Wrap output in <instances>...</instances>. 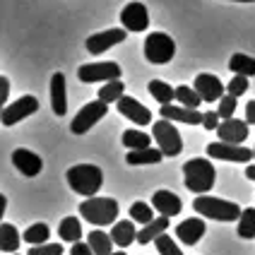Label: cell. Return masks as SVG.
I'll use <instances>...</instances> for the list:
<instances>
[{
  "instance_id": "obj_1",
  "label": "cell",
  "mask_w": 255,
  "mask_h": 255,
  "mask_svg": "<svg viewBox=\"0 0 255 255\" xmlns=\"http://www.w3.org/2000/svg\"><path fill=\"white\" fill-rule=\"evenodd\" d=\"M68 185L77 195L82 198H94L101 190V183H104V171L94 164H77V166H70L68 173Z\"/></svg>"
},
{
  "instance_id": "obj_2",
  "label": "cell",
  "mask_w": 255,
  "mask_h": 255,
  "mask_svg": "<svg viewBox=\"0 0 255 255\" xmlns=\"http://www.w3.org/2000/svg\"><path fill=\"white\" fill-rule=\"evenodd\" d=\"M214 178H217V171H214L212 161L210 159H190L183 164V181L185 188L195 195H207L212 190Z\"/></svg>"
},
{
  "instance_id": "obj_3",
  "label": "cell",
  "mask_w": 255,
  "mask_h": 255,
  "mask_svg": "<svg viewBox=\"0 0 255 255\" xmlns=\"http://www.w3.org/2000/svg\"><path fill=\"white\" fill-rule=\"evenodd\" d=\"M193 210L200 217H210V219H217V222H236V219H241L243 214V210L236 202L212 198V195H198L193 200Z\"/></svg>"
},
{
  "instance_id": "obj_4",
  "label": "cell",
  "mask_w": 255,
  "mask_h": 255,
  "mask_svg": "<svg viewBox=\"0 0 255 255\" xmlns=\"http://www.w3.org/2000/svg\"><path fill=\"white\" fill-rule=\"evenodd\" d=\"M80 214L94 227H109V224H116L118 202L114 198H97L94 195V198H87L80 205Z\"/></svg>"
},
{
  "instance_id": "obj_5",
  "label": "cell",
  "mask_w": 255,
  "mask_h": 255,
  "mask_svg": "<svg viewBox=\"0 0 255 255\" xmlns=\"http://www.w3.org/2000/svg\"><path fill=\"white\" fill-rule=\"evenodd\" d=\"M176 56V41L164 31H152L144 39V58L152 65H166Z\"/></svg>"
},
{
  "instance_id": "obj_6",
  "label": "cell",
  "mask_w": 255,
  "mask_h": 255,
  "mask_svg": "<svg viewBox=\"0 0 255 255\" xmlns=\"http://www.w3.org/2000/svg\"><path fill=\"white\" fill-rule=\"evenodd\" d=\"M152 135H154L159 149L164 152V156H178L183 152V137L176 130V126L171 121H166V118L156 121L154 126H152Z\"/></svg>"
},
{
  "instance_id": "obj_7",
  "label": "cell",
  "mask_w": 255,
  "mask_h": 255,
  "mask_svg": "<svg viewBox=\"0 0 255 255\" xmlns=\"http://www.w3.org/2000/svg\"><path fill=\"white\" fill-rule=\"evenodd\" d=\"M106 114H109V104H106V101H101V99L89 101V104H85V106L77 111V116L72 118L70 130L75 135H85V132H89Z\"/></svg>"
},
{
  "instance_id": "obj_8",
  "label": "cell",
  "mask_w": 255,
  "mask_h": 255,
  "mask_svg": "<svg viewBox=\"0 0 255 255\" xmlns=\"http://www.w3.org/2000/svg\"><path fill=\"white\" fill-rule=\"evenodd\" d=\"M80 82H114L121 80V65L114 60H106V63H87L77 70Z\"/></svg>"
},
{
  "instance_id": "obj_9",
  "label": "cell",
  "mask_w": 255,
  "mask_h": 255,
  "mask_svg": "<svg viewBox=\"0 0 255 255\" xmlns=\"http://www.w3.org/2000/svg\"><path fill=\"white\" fill-rule=\"evenodd\" d=\"M207 156L210 159H222V161H236V164H248L255 156L253 149L243 144H229V142H210L207 144Z\"/></svg>"
},
{
  "instance_id": "obj_10",
  "label": "cell",
  "mask_w": 255,
  "mask_h": 255,
  "mask_svg": "<svg viewBox=\"0 0 255 255\" xmlns=\"http://www.w3.org/2000/svg\"><path fill=\"white\" fill-rule=\"evenodd\" d=\"M36 111H39V101H36V97L27 94V97H22V99L12 101L10 106H2L0 121H2L5 128H10V126H14V123H19V121H24L27 116L36 114Z\"/></svg>"
},
{
  "instance_id": "obj_11",
  "label": "cell",
  "mask_w": 255,
  "mask_h": 255,
  "mask_svg": "<svg viewBox=\"0 0 255 255\" xmlns=\"http://www.w3.org/2000/svg\"><path fill=\"white\" fill-rule=\"evenodd\" d=\"M128 36V29H109V31H99V34H92L87 39V51L92 56H101L104 51L114 48L118 43H123Z\"/></svg>"
},
{
  "instance_id": "obj_12",
  "label": "cell",
  "mask_w": 255,
  "mask_h": 255,
  "mask_svg": "<svg viewBox=\"0 0 255 255\" xmlns=\"http://www.w3.org/2000/svg\"><path fill=\"white\" fill-rule=\"evenodd\" d=\"M121 22H123V29H128V31H144L149 27V12H147V7L142 2L132 0V2H128L123 7Z\"/></svg>"
},
{
  "instance_id": "obj_13",
  "label": "cell",
  "mask_w": 255,
  "mask_h": 255,
  "mask_svg": "<svg viewBox=\"0 0 255 255\" xmlns=\"http://www.w3.org/2000/svg\"><path fill=\"white\" fill-rule=\"evenodd\" d=\"M195 92H198L202 101L212 104V101H219L224 94H227V87L222 85V80L217 75H210V72H202L195 77Z\"/></svg>"
},
{
  "instance_id": "obj_14",
  "label": "cell",
  "mask_w": 255,
  "mask_h": 255,
  "mask_svg": "<svg viewBox=\"0 0 255 255\" xmlns=\"http://www.w3.org/2000/svg\"><path fill=\"white\" fill-rule=\"evenodd\" d=\"M161 118L166 121H178V123H188V126H202V118L205 114H200L198 109H188V106H181V104H166L159 109Z\"/></svg>"
},
{
  "instance_id": "obj_15",
  "label": "cell",
  "mask_w": 255,
  "mask_h": 255,
  "mask_svg": "<svg viewBox=\"0 0 255 255\" xmlns=\"http://www.w3.org/2000/svg\"><path fill=\"white\" fill-rule=\"evenodd\" d=\"M217 135L222 142L229 144H243V140L248 137V121H239V118H229L222 121V126L217 128Z\"/></svg>"
},
{
  "instance_id": "obj_16",
  "label": "cell",
  "mask_w": 255,
  "mask_h": 255,
  "mask_svg": "<svg viewBox=\"0 0 255 255\" xmlns=\"http://www.w3.org/2000/svg\"><path fill=\"white\" fill-rule=\"evenodd\" d=\"M118 111L126 116L128 121L137 123V126H149L152 123V111L147 106H142L137 99H132V97H123L118 101Z\"/></svg>"
},
{
  "instance_id": "obj_17",
  "label": "cell",
  "mask_w": 255,
  "mask_h": 255,
  "mask_svg": "<svg viewBox=\"0 0 255 255\" xmlns=\"http://www.w3.org/2000/svg\"><path fill=\"white\" fill-rule=\"evenodd\" d=\"M152 207L161 217H176V214H181V210H183V202L171 190H156L154 195H152Z\"/></svg>"
},
{
  "instance_id": "obj_18",
  "label": "cell",
  "mask_w": 255,
  "mask_h": 255,
  "mask_svg": "<svg viewBox=\"0 0 255 255\" xmlns=\"http://www.w3.org/2000/svg\"><path fill=\"white\" fill-rule=\"evenodd\" d=\"M12 164L17 171H22L24 176H39L43 169V161L39 154H34V152H29V149H14L12 152Z\"/></svg>"
},
{
  "instance_id": "obj_19",
  "label": "cell",
  "mask_w": 255,
  "mask_h": 255,
  "mask_svg": "<svg viewBox=\"0 0 255 255\" xmlns=\"http://www.w3.org/2000/svg\"><path fill=\"white\" fill-rule=\"evenodd\" d=\"M205 231H207L205 222H202V219H198V217H190V219H185V222H181V224H178V229H176V236H178V241L185 243V246H195V243L205 236Z\"/></svg>"
},
{
  "instance_id": "obj_20",
  "label": "cell",
  "mask_w": 255,
  "mask_h": 255,
  "mask_svg": "<svg viewBox=\"0 0 255 255\" xmlns=\"http://www.w3.org/2000/svg\"><path fill=\"white\" fill-rule=\"evenodd\" d=\"M51 109L56 116L68 114V94H65V75L56 72L51 77Z\"/></svg>"
},
{
  "instance_id": "obj_21",
  "label": "cell",
  "mask_w": 255,
  "mask_h": 255,
  "mask_svg": "<svg viewBox=\"0 0 255 255\" xmlns=\"http://www.w3.org/2000/svg\"><path fill=\"white\" fill-rule=\"evenodd\" d=\"M111 239L118 248H128L137 241V231H135V222L132 219H126V222H116L114 229H111Z\"/></svg>"
},
{
  "instance_id": "obj_22",
  "label": "cell",
  "mask_w": 255,
  "mask_h": 255,
  "mask_svg": "<svg viewBox=\"0 0 255 255\" xmlns=\"http://www.w3.org/2000/svg\"><path fill=\"white\" fill-rule=\"evenodd\" d=\"M164 159V152L159 147H147V149H130L126 154V161L130 166H144V164H159Z\"/></svg>"
},
{
  "instance_id": "obj_23",
  "label": "cell",
  "mask_w": 255,
  "mask_h": 255,
  "mask_svg": "<svg viewBox=\"0 0 255 255\" xmlns=\"http://www.w3.org/2000/svg\"><path fill=\"white\" fill-rule=\"evenodd\" d=\"M166 229H169V217H156L154 222L144 224V227L137 231V241H140V246H147V243L156 241Z\"/></svg>"
},
{
  "instance_id": "obj_24",
  "label": "cell",
  "mask_w": 255,
  "mask_h": 255,
  "mask_svg": "<svg viewBox=\"0 0 255 255\" xmlns=\"http://www.w3.org/2000/svg\"><path fill=\"white\" fill-rule=\"evenodd\" d=\"M87 243L92 246V251L94 255H114V239H111V234H104V231H92V234H87Z\"/></svg>"
},
{
  "instance_id": "obj_25",
  "label": "cell",
  "mask_w": 255,
  "mask_h": 255,
  "mask_svg": "<svg viewBox=\"0 0 255 255\" xmlns=\"http://www.w3.org/2000/svg\"><path fill=\"white\" fill-rule=\"evenodd\" d=\"M229 70L234 75H243V77H253L255 75V58L246 56V53H234L229 58Z\"/></svg>"
},
{
  "instance_id": "obj_26",
  "label": "cell",
  "mask_w": 255,
  "mask_h": 255,
  "mask_svg": "<svg viewBox=\"0 0 255 255\" xmlns=\"http://www.w3.org/2000/svg\"><path fill=\"white\" fill-rule=\"evenodd\" d=\"M58 236L63 241H70V243H77L82 239V227H80V219L77 217H65L58 227Z\"/></svg>"
},
{
  "instance_id": "obj_27",
  "label": "cell",
  "mask_w": 255,
  "mask_h": 255,
  "mask_svg": "<svg viewBox=\"0 0 255 255\" xmlns=\"http://www.w3.org/2000/svg\"><path fill=\"white\" fill-rule=\"evenodd\" d=\"M19 248V231L12 224H5L0 227V251L2 253H14Z\"/></svg>"
},
{
  "instance_id": "obj_28",
  "label": "cell",
  "mask_w": 255,
  "mask_h": 255,
  "mask_svg": "<svg viewBox=\"0 0 255 255\" xmlns=\"http://www.w3.org/2000/svg\"><path fill=\"white\" fill-rule=\"evenodd\" d=\"M147 89H149V94H152L161 106H166V104H171V101L176 99V89L171 85H166V82H161V80H152V82L147 85Z\"/></svg>"
},
{
  "instance_id": "obj_29",
  "label": "cell",
  "mask_w": 255,
  "mask_h": 255,
  "mask_svg": "<svg viewBox=\"0 0 255 255\" xmlns=\"http://www.w3.org/2000/svg\"><path fill=\"white\" fill-rule=\"evenodd\" d=\"M121 142L126 144L128 149H147L149 142H152V137H149L147 132H140V130H126L123 137H121Z\"/></svg>"
},
{
  "instance_id": "obj_30",
  "label": "cell",
  "mask_w": 255,
  "mask_h": 255,
  "mask_svg": "<svg viewBox=\"0 0 255 255\" xmlns=\"http://www.w3.org/2000/svg\"><path fill=\"white\" fill-rule=\"evenodd\" d=\"M126 85L121 82V80H114V82H106V85L99 89V99L106 101V104H111V101H121L126 94Z\"/></svg>"
},
{
  "instance_id": "obj_31",
  "label": "cell",
  "mask_w": 255,
  "mask_h": 255,
  "mask_svg": "<svg viewBox=\"0 0 255 255\" xmlns=\"http://www.w3.org/2000/svg\"><path fill=\"white\" fill-rule=\"evenodd\" d=\"M48 236H51V229L46 227L43 222H39V224H31V227L24 231V241L31 243V246H41V243H48Z\"/></svg>"
},
{
  "instance_id": "obj_32",
  "label": "cell",
  "mask_w": 255,
  "mask_h": 255,
  "mask_svg": "<svg viewBox=\"0 0 255 255\" xmlns=\"http://www.w3.org/2000/svg\"><path fill=\"white\" fill-rule=\"evenodd\" d=\"M239 236L241 239H255V207H246L239 219Z\"/></svg>"
},
{
  "instance_id": "obj_33",
  "label": "cell",
  "mask_w": 255,
  "mask_h": 255,
  "mask_svg": "<svg viewBox=\"0 0 255 255\" xmlns=\"http://www.w3.org/2000/svg\"><path fill=\"white\" fill-rule=\"evenodd\" d=\"M130 219L144 227V224L154 222L156 217H154V212H152V207H149L147 202H132V205H130Z\"/></svg>"
},
{
  "instance_id": "obj_34",
  "label": "cell",
  "mask_w": 255,
  "mask_h": 255,
  "mask_svg": "<svg viewBox=\"0 0 255 255\" xmlns=\"http://www.w3.org/2000/svg\"><path fill=\"white\" fill-rule=\"evenodd\" d=\"M176 99H178L181 106H188V109H198L202 104V97L195 92V87H185V85H181L176 89Z\"/></svg>"
},
{
  "instance_id": "obj_35",
  "label": "cell",
  "mask_w": 255,
  "mask_h": 255,
  "mask_svg": "<svg viewBox=\"0 0 255 255\" xmlns=\"http://www.w3.org/2000/svg\"><path fill=\"white\" fill-rule=\"evenodd\" d=\"M236 104H239V97H234V94H224V97L219 99V109H217L219 118H222V121L234 118V114H236Z\"/></svg>"
},
{
  "instance_id": "obj_36",
  "label": "cell",
  "mask_w": 255,
  "mask_h": 255,
  "mask_svg": "<svg viewBox=\"0 0 255 255\" xmlns=\"http://www.w3.org/2000/svg\"><path fill=\"white\" fill-rule=\"evenodd\" d=\"M154 243H156V251H159V255H183V251L178 248V243L173 241L171 236H166V234H161Z\"/></svg>"
},
{
  "instance_id": "obj_37",
  "label": "cell",
  "mask_w": 255,
  "mask_h": 255,
  "mask_svg": "<svg viewBox=\"0 0 255 255\" xmlns=\"http://www.w3.org/2000/svg\"><path fill=\"white\" fill-rule=\"evenodd\" d=\"M27 255H63V243H41V246H31Z\"/></svg>"
},
{
  "instance_id": "obj_38",
  "label": "cell",
  "mask_w": 255,
  "mask_h": 255,
  "mask_svg": "<svg viewBox=\"0 0 255 255\" xmlns=\"http://www.w3.org/2000/svg\"><path fill=\"white\" fill-rule=\"evenodd\" d=\"M246 89H248V77H243V75H234V80L227 85V94L241 97V94H246Z\"/></svg>"
},
{
  "instance_id": "obj_39",
  "label": "cell",
  "mask_w": 255,
  "mask_h": 255,
  "mask_svg": "<svg viewBox=\"0 0 255 255\" xmlns=\"http://www.w3.org/2000/svg\"><path fill=\"white\" fill-rule=\"evenodd\" d=\"M219 126H222V123H219V114H217V111H207L205 118H202V128H205V130H217Z\"/></svg>"
},
{
  "instance_id": "obj_40",
  "label": "cell",
  "mask_w": 255,
  "mask_h": 255,
  "mask_svg": "<svg viewBox=\"0 0 255 255\" xmlns=\"http://www.w3.org/2000/svg\"><path fill=\"white\" fill-rule=\"evenodd\" d=\"M70 255H94V251H92V246H89V243L77 241V243H72Z\"/></svg>"
},
{
  "instance_id": "obj_41",
  "label": "cell",
  "mask_w": 255,
  "mask_h": 255,
  "mask_svg": "<svg viewBox=\"0 0 255 255\" xmlns=\"http://www.w3.org/2000/svg\"><path fill=\"white\" fill-rule=\"evenodd\" d=\"M7 97H10V80L2 75V77H0V101L5 104V101H7Z\"/></svg>"
},
{
  "instance_id": "obj_42",
  "label": "cell",
  "mask_w": 255,
  "mask_h": 255,
  "mask_svg": "<svg viewBox=\"0 0 255 255\" xmlns=\"http://www.w3.org/2000/svg\"><path fill=\"white\" fill-rule=\"evenodd\" d=\"M246 121H248V126H255V99L248 101V106H246Z\"/></svg>"
},
{
  "instance_id": "obj_43",
  "label": "cell",
  "mask_w": 255,
  "mask_h": 255,
  "mask_svg": "<svg viewBox=\"0 0 255 255\" xmlns=\"http://www.w3.org/2000/svg\"><path fill=\"white\" fill-rule=\"evenodd\" d=\"M246 176H248L251 181H255V164H248V166H246Z\"/></svg>"
},
{
  "instance_id": "obj_44",
  "label": "cell",
  "mask_w": 255,
  "mask_h": 255,
  "mask_svg": "<svg viewBox=\"0 0 255 255\" xmlns=\"http://www.w3.org/2000/svg\"><path fill=\"white\" fill-rule=\"evenodd\" d=\"M5 207H7V198L0 195V214H5Z\"/></svg>"
},
{
  "instance_id": "obj_45",
  "label": "cell",
  "mask_w": 255,
  "mask_h": 255,
  "mask_svg": "<svg viewBox=\"0 0 255 255\" xmlns=\"http://www.w3.org/2000/svg\"><path fill=\"white\" fill-rule=\"evenodd\" d=\"M236 2H255V0H236Z\"/></svg>"
},
{
  "instance_id": "obj_46",
  "label": "cell",
  "mask_w": 255,
  "mask_h": 255,
  "mask_svg": "<svg viewBox=\"0 0 255 255\" xmlns=\"http://www.w3.org/2000/svg\"><path fill=\"white\" fill-rule=\"evenodd\" d=\"M114 255H128V253H123V251H116V253Z\"/></svg>"
},
{
  "instance_id": "obj_47",
  "label": "cell",
  "mask_w": 255,
  "mask_h": 255,
  "mask_svg": "<svg viewBox=\"0 0 255 255\" xmlns=\"http://www.w3.org/2000/svg\"><path fill=\"white\" fill-rule=\"evenodd\" d=\"M253 152H255V149H253Z\"/></svg>"
}]
</instances>
